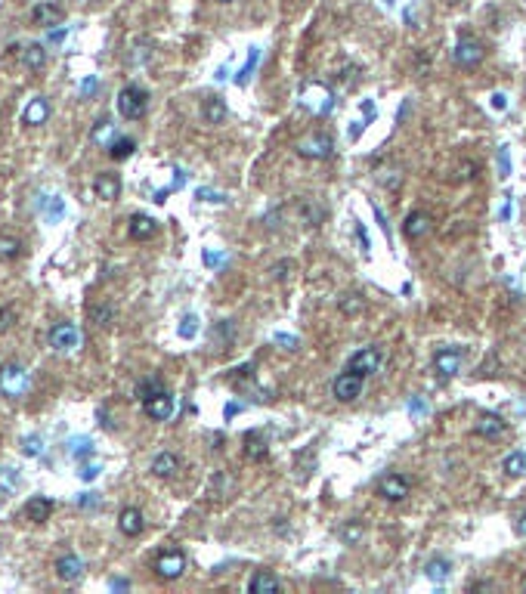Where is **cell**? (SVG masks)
<instances>
[{
	"mask_svg": "<svg viewBox=\"0 0 526 594\" xmlns=\"http://www.w3.org/2000/svg\"><path fill=\"white\" fill-rule=\"evenodd\" d=\"M245 455L251 458V461H263V458L270 455V443L263 439V433L260 430H248L245 433Z\"/></svg>",
	"mask_w": 526,
	"mask_h": 594,
	"instance_id": "obj_21",
	"label": "cell"
},
{
	"mask_svg": "<svg viewBox=\"0 0 526 594\" xmlns=\"http://www.w3.org/2000/svg\"><path fill=\"white\" fill-rule=\"evenodd\" d=\"M331 152H334V142H331V136L322 133V130H313V133H307L303 140H297V155L307 161H322Z\"/></svg>",
	"mask_w": 526,
	"mask_h": 594,
	"instance_id": "obj_3",
	"label": "cell"
},
{
	"mask_svg": "<svg viewBox=\"0 0 526 594\" xmlns=\"http://www.w3.org/2000/svg\"><path fill=\"white\" fill-rule=\"evenodd\" d=\"M133 148H136V142L130 140V136H115V140H111V146H109V155L115 161H124V158H130V155H133Z\"/></svg>",
	"mask_w": 526,
	"mask_h": 594,
	"instance_id": "obj_31",
	"label": "cell"
},
{
	"mask_svg": "<svg viewBox=\"0 0 526 594\" xmlns=\"http://www.w3.org/2000/svg\"><path fill=\"white\" fill-rule=\"evenodd\" d=\"M272 344H278L282 350H288V353H291V350H297V338H294V334H282V331H276V334H272Z\"/></svg>",
	"mask_w": 526,
	"mask_h": 594,
	"instance_id": "obj_42",
	"label": "cell"
},
{
	"mask_svg": "<svg viewBox=\"0 0 526 594\" xmlns=\"http://www.w3.org/2000/svg\"><path fill=\"white\" fill-rule=\"evenodd\" d=\"M359 538H362V523H347L344 529H340V542L344 544H356Z\"/></svg>",
	"mask_w": 526,
	"mask_h": 594,
	"instance_id": "obj_39",
	"label": "cell"
},
{
	"mask_svg": "<svg viewBox=\"0 0 526 594\" xmlns=\"http://www.w3.org/2000/svg\"><path fill=\"white\" fill-rule=\"evenodd\" d=\"M146 105H149V93L136 84L124 87V90L118 93V111H121V118H127V121H140V118L146 115Z\"/></svg>",
	"mask_w": 526,
	"mask_h": 594,
	"instance_id": "obj_2",
	"label": "cell"
},
{
	"mask_svg": "<svg viewBox=\"0 0 526 594\" xmlns=\"http://www.w3.org/2000/svg\"><path fill=\"white\" fill-rule=\"evenodd\" d=\"M427 232H430V217H427L424 210H412V214L402 220V235H406L408 241L424 239Z\"/></svg>",
	"mask_w": 526,
	"mask_h": 594,
	"instance_id": "obj_15",
	"label": "cell"
},
{
	"mask_svg": "<svg viewBox=\"0 0 526 594\" xmlns=\"http://www.w3.org/2000/svg\"><path fill=\"white\" fill-rule=\"evenodd\" d=\"M452 59H455L458 68H468V72H474V68L483 62L480 41H474L470 34H461V37H458V43H455V50H452Z\"/></svg>",
	"mask_w": 526,
	"mask_h": 594,
	"instance_id": "obj_6",
	"label": "cell"
},
{
	"mask_svg": "<svg viewBox=\"0 0 526 594\" xmlns=\"http://www.w3.org/2000/svg\"><path fill=\"white\" fill-rule=\"evenodd\" d=\"M78 505L84 507V511H87V507H99V495H96V492H84V495L78 498Z\"/></svg>",
	"mask_w": 526,
	"mask_h": 594,
	"instance_id": "obj_46",
	"label": "cell"
},
{
	"mask_svg": "<svg viewBox=\"0 0 526 594\" xmlns=\"http://www.w3.org/2000/svg\"><path fill=\"white\" fill-rule=\"evenodd\" d=\"M198 198H201V201H214V204H220V201H226V195H223V192H214V189H198L195 192Z\"/></svg>",
	"mask_w": 526,
	"mask_h": 594,
	"instance_id": "obj_44",
	"label": "cell"
},
{
	"mask_svg": "<svg viewBox=\"0 0 526 594\" xmlns=\"http://www.w3.org/2000/svg\"><path fill=\"white\" fill-rule=\"evenodd\" d=\"M257 62H260V50H251V56H248V62H245V68L239 72V78H235V84H241L245 87L248 84V78L254 74V68H257Z\"/></svg>",
	"mask_w": 526,
	"mask_h": 594,
	"instance_id": "obj_36",
	"label": "cell"
},
{
	"mask_svg": "<svg viewBox=\"0 0 526 594\" xmlns=\"http://www.w3.org/2000/svg\"><path fill=\"white\" fill-rule=\"evenodd\" d=\"M41 452H43V439H41V437H25V439H22V455L37 458Z\"/></svg>",
	"mask_w": 526,
	"mask_h": 594,
	"instance_id": "obj_40",
	"label": "cell"
},
{
	"mask_svg": "<svg viewBox=\"0 0 526 594\" xmlns=\"http://www.w3.org/2000/svg\"><path fill=\"white\" fill-rule=\"evenodd\" d=\"M142 412H146L152 421H167L173 415V396L167 393V390H161V393H155L152 399L142 402Z\"/></svg>",
	"mask_w": 526,
	"mask_h": 594,
	"instance_id": "obj_13",
	"label": "cell"
},
{
	"mask_svg": "<svg viewBox=\"0 0 526 594\" xmlns=\"http://www.w3.org/2000/svg\"><path fill=\"white\" fill-rule=\"evenodd\" d=\"M517 536H520V538H526V511L517 517Z\"/></svg>",
	"mask_w": 526,
	"mask_h": 594,
	"instance_id": "obj_54",
	"label": "cell"
},
{
	"mask_svg": "<svg viewBox=\"0 0 526 594\" xmlns=\"http://www.w3.org/2000/svg\"><path fill=\"white\" fill-rule=\"evenodd\" d=\"M22 65L28 68V72H41V68L47 65V50H43L41 43H28V47L22 50Z\"/></svg>",
	"mask_w": 526,
	"mask_h": 594,
	"instance_id": "obj_26",
	"label": "cell"
},
{
	"mask_svg": "<svg viewBox=\"0 0 526 594\" xmlns=\"http://www.w3.org/2000/svg\"><path fill=\"white\" fill-rule=\"evenodd\" d=\"M50 346H53L56 353H74L80 346L78 325H72V322H59V325H53V331H50Z\"/></svg>",
	"mask_w": 526,
	"mask_h": 594,
	"instance_id": "obj_8",
	"label": "cell"
},
{
	"mask_svg": "<svg viewBox=\"0 0 526 594\" xmlns=\"http://www.w3.org/2000/svg\"><path fill=\"white\" fill-rule=\"evenodd\" d=\"M362 130H365V121H356V124L350 127V133H347V136H350V140H359V136H362Z\"/></svg>",
	"mask_w": 526,
	"mask_h": 594,
	"instance_id": "obj_53",
	"label": "cell"
},
{
	"mask_svg": "<svg viewBox=\"0 0 526 594\" xmlns=\"http://www.w3.org/2000/svg\"><path fill=\"white\" fill-rule=\"evenodd\" d=\"M340 313H344V316L362 313V297H359V294H344V297H340Z\"/></svg>",
	"mask_w": 526,
	"mask_h": 594,
	"instance_id": "obj_35",
	"label": "cell"
},
{
	"mask_svg": "<svg viewBox=\"0 0 526 594\" xmlns=\"http://www.w3.org/2000/svg\"><path fill=\"white\" fill-rule=\"evenodd\" d=\"M19 254H22V241L12 239V235H0V260H16Z\"/></svg>",
	"mask_w": 526,
	"mask_h": 594,
	"instance_id": "obj_32",
	"label": "cell"
},
{
	"mask_svg": "<svg viewBox=\"0 0 526 594\" xmlns=\"http://www.w3.org/2000/svg\"><path fill=\"white\" fill-rule=\"evenodd\" d=\"M356 239H359V248L369 254V235H365V226H362V223H356Z\"/></svg>",
	"mask_w": 526,
	"mask_h": 594,
	"instance_id": "obj_47",
	"label": "cell"
},
{
	"mask_svg": "<svg viewBox=\"0 0 526 594\" xmlns=\"http://www.w3.org/2000/svg\"><path fill=\"white\" fill-rule=\"evenodd\" d=\"M93 192H96L99 201H115V198L121 195V179H118V173H96Z\"/></svg>",
	"mask_w": 526,
	"mask_h": 594,
	"instance_id": "obj_16",
	"label": "cell"
},
{
	"mask_svg": "<svg viewBox=\"0 0 526 594\" xmlns=\"http://www.w3.org/2000/svg\"><path fill=\"white\" fill-rule=\"evenodd\" d=\"M288 270H291V263H288V260H282V263L272 266V276H276V278H285V276H288Z\"/></svg>",
	"mask_w": 526,
	"mask_h": 594,
	"instance_id": "obj_50",
	"label": "cell"
},
{
	"mask_svg": "<svg viewBox=\"0 0 526 594\" xmlns=\"http://www.w3.org/2000/svg\"><path fill=\"white\" fill-rule=\"evenodd\" d=\"M474 433H476V437H483V439H501L507 433V424H505V418H501V415L483 412L480 418L474 421Z\"/></svg>",
	"mask_w": 526,
	"mask_h": 594,
	"instance_id": "obj_11",
	"label": "cell"
},
{
	"mask_svg": "<svg viewBox=\"0 0 526 594\" xmlns=\"http://www.w3.org/2000/svg\"><path fill=\"white\" fill-rule=\"evenodd\" d=\"M362 115H365V121H371V118L377 115V111H375V102H371V99H362Z\"/></svg>",
	"mask_w": 526,
	"mask_h": 594,
	"instance_id": "obj_51",
	"label": "cell"
},
{
	"mask_svg": "<svg viewBox=\"0 0 526 594\" xmlns=\"http://www.w3.org/2000/svg\"><path fill=\"white\" fill-rule=\"evenodd\" d=\"M37 208L43 210V217H47L50 223H56L62 214H65V204H62L56 195H41V198H37Z\"/></svg>",
	"mask_w": 526,
	"mask_h": 594,
	"instance_id": "obj_28",
	"label": "cell"
},
{
	"mask_svg": "<svg viewBox=\"0 0 526 594\" xmlns=\"http://www.w3.org/2000/svg\"><path fill=\"white\" fill-rule=\"evenodd\" d=\"M498 164H501V173H498V177H511V158H507V146L498 148Z\"/></svg>",
	"mask_w": 526,
	"mask_h": 594,
	"instance_id": "obj_45",
	"label": "cell"
},
{
	"mask_svg": "<svg viewBox=\"0 0 526 594\" xmlns=\"http://www.w3.org/2000/svg\"><path fill=\"white\" fill-rule=\"evenodd\" d=\"M68 455H72V458L93 455V439H87V437H78V439H72V443H68Z\"/></svg>",
	"mask_w": 526,
	"mask_h": 594,
	"instance_id": "obj_34",
	"label": "cell"
},
{
	"mask_svg": "<svg viewBox=\"0 0 526 594\" xmlns=\"http://www.w3.org/2000/svg\"><path fill=\"white\" fill-rule=\"evenodd\" d=\"M111 133H115V124L99 121V124H96V130H93V142H99V146L109 148V146H111V140H115Z\"/></svg>",
	"mask_w": 526,
	"mask_h": 594,
	"instance_id": "obj_33",
	"label": "cell"
},
{
	"mask_svg": "<svg viewBox=\"0 0 526 594\" xmlns=\"http://www.w3.org/2000/svg\"><path fill=\"white\" fill-rule=\"evenodd\" d=\"M362 381H365V377L356 375V371H350V368L340 371V375L331 381L334 399H338V402H353V399H359V396H362Z\"/></svg>",
	"mask_w": 526,
	"mask_h": 594,
	"instance_id": "obj_7",
	"label": "cell"
},
{
	"mask_svg": "<svg viewBox=\"0 0 526 594\" xmlns=\"http://www.w3.org/2000/svg\"><path fill=\"white\" fill-rule=\"evenodd\" d=\"M19 486V474L12 468H0V489L3 492H10V489H16Z\"/></svg>",
	"mask_w": 526,
	"mask_h": 594,
	"instance_id": "obj_41",
	"label": "cell"
},
{
	"mask_svg": "<svg viewBox=\"0 0 526 594\" xmlns=\"http://www.w3.org/2000/svg\"><path fill=\"white\" fill-rule=\"evenodd\" d=\"M433 368L443 377H455L461 371V350L458 346H443V350L433 353Z\"/></svg>",
	"mask_w": 526,
	"mask_h": 594,
	"instance_id": "obj_10",
	"label": "cell"
},
{
	"mask_svg": "<svg viewBox=\"0 0 526 594\" xmlns=\"http://www.w3.org/2000/svg\"><path fill=\"white\" fill-rule=\"evenodd\" d=\"M56 575H59L62 582H78L80 575H84V560H80L78 554H65L56 560Z\"/></svg>",
	"mask_w": 526,
	"mask_h": 594,
	"instance_id": "obj_17",
	"label": "cell"
},
{
	"mask_svg": "<svg viewBox=\"0 0 526 594\" xmlns=\"http://www.w3.org/2000/svg\"><path fill=\"white\" fill-rule=\"evenodd\" d=\"M50 118V102L43 96H34L28 102V109H25V124H31V127H37V124H43Z\"/></svg>",
	"mask_w": 526,
	"mask_h": 594,
	"instance_id": "obj_25",
	"label": "cell"
},
{
	"mask_svg": "<svg viewBox=\"0 0 526 594\" xmlns=\"http://www.w3.org/2000/svg\"><path fill=\"white\" fill-rule=\"evenodd\" d=\"M142 526H146V520H142L140 507H124V511L118 514V529H121L124 536H130V538L140 536Z\"/></svg>",
	"mask_w": 526,
	"mask_h": 594,
	"instance_id": "obj_20",
	"label": "cell"
},
{
	"mask_svg": "<svg viewBox=\"0 0 526 594\" xmlns=\"http://www.w3.org/2000/svg\"><path fill=\"white\" fill-rule=\"evenodd\" d=\"M220 260H223L220 251H204V263H208V266H217Z\"/></svg>",
	"mask_w": 526,
	"mask_h": 594,
	"instance_id": "obj_52",
	"label": "cell"
},
{
	"mask_svg": "<svg viewBox=\"0 0 526 594\" xmlns=\"http://www.w3.org/2000/svg\"><path fill=\"white\" fill-rule=\"evenodd\" d=\"M300 105L309 109L313 115H328L334 109V93L325 84H307L300 90Z\"/></svg>",
	"mask_w": 526,
	"mask_h": 594,
	"instance_id": "obj_4",
	"label": "cell"
},
{
	"mask_svg": "<svg viewBox=\"0 0 526 594\" xmlns=\"http://www.w3.org/2000/svg\"><path fill=\"white\" fill-rule=\"evenodd\" d=\"M62 19H65V10H62L59 3H37L34 10H31V22L37 25V28H53V25H59Z\"/></svg>",
	"mask_w": 526,
	"mask_h": 594,
	"instance_id": "obj_14",
	"label": "cell"
},
{
	"mask_svg": "<svg viewBox=\"0 0 526 594\" xmlns=\"http://www.w3.org/2000/svg\"><path fill=\"white\" fill-rule=\"evenodd\" d=\"M177 334L183 340H192L198 334V319L195 316H183V322H179V328H177Z\"/></svg>",
	"mask_w": 526,
	"mask_h": 594,
	"instance_id": "obj_38",
	"label": "cell"
},
{
	"mask_svg": "<svg viewBox=\"0 0 526 594\" xmlns=\"http://www.w3.org/2000/svg\"><path fill=\"white\" fill-rule=\"evenodd\" d=\"M381 362H384V353H381V346H362V350H356L350 359H347V368L350 371H356V375H362V377H369V375H375L377 368H381Z\"/></svg>",
	"mask_w": 526,
	"mask_h": 594,
	"instance_id": "obj_5",
	"label": "cell"
},
{
	"mask_svg": "<svg viewBox=\"0 0 526 594\" xmlns=\"http://www.w3.org/2000/svg\"><path fill=\"white\" fill-rule=\"evenodd\" d=\"M501 470L507 476H523L526 474V452H507L505 461H501Z\"/></svg>",
	"mask_w": 526,
	"mask_h": 594,
	"instance_id": "obj_29",
	"label": "cell"
},
{
	"mask_svg": "<svg viewBox=\"0 0 526 594\" xmlns=\"http://www.w3.org/2000/svg\"><path fill=\"white\" fill-rule=\"evenodd\" d=\"M179 468V458L173 455V452H158V455L152 458V474L155 476H173Z\"/></svg>",
	"mask_w": 526,
	"mask_h": 594,
	"instance_id": "obj_24",
	"label": "cell"
},
{
	"mask_svg": "<svg viewBox=\"0 0 526 594\" xmlns=\"http://www.w3.org/2000/svg\"><path fill=\"white\" fill-rule=\"evenodd\" d=\"M93 90H96V78H87L84 84H80V93L87 96V93H93Z\"/></svg>",
	"mask_w": 526,
	"mask_h": 594,
	"instance_id": "obj_55",
	"label": "cell"
},
{
	"mask_svg": "<svg viewBox=\"0 0 526 594\" xmlns=\"http://www.w3.org/2000/svg\"><path fill=\"white\" fill-rule=\"evenodd\" d=\"M111 319H115V309H111V307H105V303L90 307V322H96V325H109Z\"/></svg>",
	"mask_w": 526,
	"mask_h": 594,
	"instance_id": "obj_37",
	"label": "cell"
},
{
	"mask_svg": "<svg viewBox=\"0 0 526 594\" xmlns=\"http://www.w3.org/2000/svg\"><path fill=\"white\" fill-rule=\"evenodd\" d=\"M492 109L495 111H505L507 109V96H505V93H492Z\"/></svg>",
	"mask_w": 526,
	"mask_h": 594,
	"instance_id": "obj_48",
	"label": "cell"
},
{
	"mask_svg": "<svg viewBox=\"0 0 526 594\" xmlns=\"http://www.w3.org/2000/svg\"><path fill=\"white\" fill-rule=\"evenodd\" d=\"M201 118L208 124H223L226 121V102H223L220 96H208L201 102Z\"/></svg>",
	"mask_w": 526,
	"mask_h": 594,
	"instance_id": "obj_23",
	"label": "cell"
},
{
	"mask_svg": "<svg viewBox=\"0 0 526 594\" xmlns=\"http://www.w3.org/2000/svg\"><path fill=\"white\" fill-rule=\"evenodd\" d=\"M278 588H282V582L272 573H266V569H257L251 575V582H248V591H254V594H276Z\"/></svg>",
	"mask_w": 526,
	"mask_h": 594,
	"instance_id": "obj_22",
	"label": "cell"
},
{
	"mask_svg": "<svg viewBox=\"0 0 526 594\" xmlns=\"http://www.w3.org/2000/svg\"><path fill=\"white\" fill-rule=\"evenodd\" d=\"M96 474H99V464H84L80 468V480H93Z\"/></svg>",
	"mask_w": 526,
	"mask_h": 594,
	"instance_id": "obj_49",
	"label": "cell"
},
{
	"mask_svg": "<svg viewBox=\"0 0 526 594\" xmlns=\"http://www.w3.org/2000/svg\"><path fill=\"white\" fill-rule=\"evenodd\" d=\"M111 588H130V582H124V579H111Z\"/></svg>",
	"mask_w": 526,
	"mask_h": 594,
	"instance_id": "obj_59",
	"label": "cell"
},
{
	"mask_svg": "<svg viewBox=\"0 0 526 594\" xmlns=\"http://www.w3.org/2000/svg\"><path fill=\"white\" fill-rule=\"evenodd\" d=\"M452 573V563L446 560V557H430V560L424 563V575L430 582H446Z\"/></svg>",
	"mask_w": 526,
	"mask_h": 594,
	"instance_id": "obj_27",
	"label": "cell"
},
{
	"mask_svg": "<svg viewBox=\"0 0 526 594\" xmlns=\"http://www.w3.org/2000/svg\"><path fill=\"white\" fill-rule=\"evenodd\" d=\"M412 412H415V415H418V412H427V406H424L421 399H412Z\"/></svg>",
	"mask_w": 526,
	"mask_h": 594,
	"instance_id": "obj_57",
	"label": "cell"
},
{
	"mask_svg": "<svg viewBox=\"0 0 526 594\" xmlns=\"http://www.w3.org/2000/svg\"><path fill=\"white\" fill-rule=\"evenodd\" d=\"M31 390V375L25 365L19 362H6L3 368H0V393L10 396V399H19V396H25Z\"/></svg>",
	"mask_w": 526,
	"mask_h": 594,
	"instance_id": "obj_1",
	"label": "cell"
},
{
	"mask_svg": "<svg viewBox=\"0 0 526 594\" xmlns=\"http://www.w3.org/2000/svg\"><path fill=\"white\" fill-rule=\"evenodd\" d=\"M161 390H164V381L155 377V375H149V377H142V381L136 384V399L146 402V399H152L155 393H161Z\"/></svg>",
	"mask_w": 526,
	"mask_h": 594,
	"instance_id": "obj_30",
	"label": "cell"
},
{
	"mask_svg": "<svg viewBox=\"0 0 526 594\" xmlns=\"http://www.w3.org/2000/svg\"><path fill=\"white\" fill-rule=\"evenodd\" d=\"M239 412H241V406H239V402H229V406L223 408V415H226V418H232V415H239Z\"/></svg>",
	"mask_w": 526,
	"mask_h": 594,
	"instance_id": "obj_56",
	"label": "cell"
},
{
	"mask_svg": "<svg viewBox=\"0 0 526 594\" xmlns=\"http://www.w3.org/2000/svg\"><path fill=\"white\" fill-rule=\"evenodd\" d=\"M186 569V557L179 554V551H164V554H158V560H155V573H158V579L171 582V579H179Z\"/></svg>",
	"mask_w": 526,
	"mask_h": 594,
	"instance_id": "obj_9",
	"label": "cell"
},
{
	"mask_svg": "<svg viewBox=\"0 0 526 594\" xmlns=\"http://www.w3.org/2000/svg\"><path fill=\"white\" fill-rule=\"evenodd\" d=\"M408 480L406 476H399V474H384L381 480H377V495L381 498H387V501H402L408 495Z\"/></svg>",
	"mask_w": 526,
	"mask_h": 594,
	"instance_id": "obj_12",
	"label": "cell"
},
{
	"mask_svg": "<svg viewBox=\"0 0 526 594\" xmlns=\"http://www.w3.org/2000/svg\"><path fill=\"white\" fill-rule=\"evenodd\" d=\"M127 232H130V239L146 241V239H152V235L158 232V223H155L152 217H146V214H133L130 217V223H127Z\"/></svg>",
	"mask_w": 526,
	"mask_h": 594,
	"instance_id": "obj_18",
	"label": "cell"
},
{
	"mask_svg": "<svg viewBox=\"0 0 526 594\" xmlns=\"http://www.w3.org/2000/svg\"><path fill=\"white\" fill-rule=\"evenodd\" d=\"M25 520H31V523H43V520H50V514H53V501L43 498V495H34V498L25 501Z\"/></svg>",
	"mask_w": 526,
	"mask_h": 594,
	"instance_id": "obj_19",
	"label": "cell"
},
{
	"mask_svg": "<svg viewBox=\"0 0 526 594\" xmlns=\"http://www.w3.org/2000/svg\"><path fill=\"white\" fill-rule=\"evenodd\" d=\"M12 322H16V309H12V307H0V334L10 331Z\"/></svg>",
	"mask_w": 526,
	"mask_h": 594,
	"instance_id": "obj_43",
	"label": "cell"
},
{
	"mask_svg": "<svg viewBox=\"0 0 526 594\" xmlns=\"http://www.w3.org/2000/svg\"><path fill=\"white\" fill-rule=\"evenodd\" d=\"M62 37H65V31H62V28H56V31H50V41H53V43H56V41H62Z\"/></svg>",
	"mask_w": 526,
	"mask_h": 594,
	"instance_id": "obj_58",
	"label": "cell"
}]
</instances>
